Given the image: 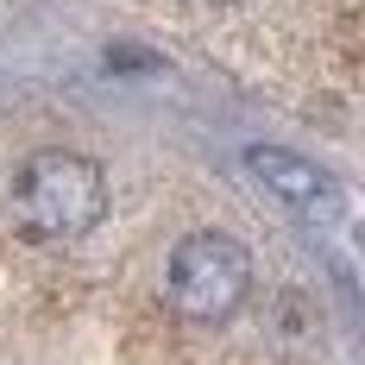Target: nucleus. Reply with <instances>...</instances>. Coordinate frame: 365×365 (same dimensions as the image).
<instances>
[{"label":"nucleus","mask_w":365,"mask_h":365,"mask_svg":"<svg viewBox=\"0 0 365 365\" xmlns=\"http://www.w3.org/2000/svg\"><path fill=\"white\" fill-rule=\"evenodd\" d=\"M108 215V177L82 151H32L13 170V220L26 240H82Z\"/></svg>","instance_id":"f257e3e1"},{"label":"nucleus","mask_w":365,"mask_h":365,"mask_svg":"<svg viewBox=\"0 0 365 365\" xmlns=\"http://www.w3.org/2000/svg\"><path fill=\"white\" fill-rule=\"evenodd\" d=\"M164 290H170V309L189 328H220L252 296V252L233 233H189L170 252Z\"/></svg>","instance_id":"f03ea898"},{"label":"nucleus","mask_w":365,"mask_h":365,"mask_svg":"<svg viewBox=\"0 0 365 365\" xmlns=\"http://www.w3.org/2000/svg\"><path fill=\"white\" fill-rule=\"evenodd\" d=\"M246 170H252L284 208H296V215H309V220H340V215H346V189H340L322 164L296 158V151L252 145V151H246Z\"/></svg>","instance_id":"7ed1b4c3"}]
</instances>
